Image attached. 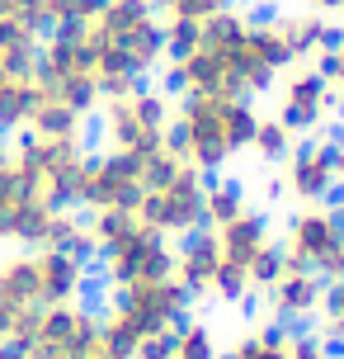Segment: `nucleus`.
<instances>
[{
    "label": "nucleus",
    "mask_w": 344,
    "mask_h": 359,
    "mask_svg": "<svg viewBox=\"0 0 344 359\" xmlns=\"http://www.w3.org/2000/svg\"><path fill=\"white\" fill-rule=\"evenodd\" d=\"M165 76L180 95L217 90V95H264L292 67L278 19H255L227 5L199 29H165Z\"/></svg>",
    "instance_id": "obj_1"
},
{
    "label": "nucleus",
    "mask_w": 344,
    "mask_h": 359,
    "mask_svg": "<svg viewBox=\"0 0 344 359\" xmlns=\"http://www.w3.org/2000/svg\"><path fill=\"white\" fill-rule=\"evenodd\" d=\"M80 38L90 48L104 100L142 86L146 76L161 72V62L170 57V48H165V19L151 0H104L90 19H80Z\"/></svg>",
    "instance_id": "obj_2"
},
{
    "label": "nucleus",
    "mask_w": 344,
    "mask_h": 359,
    "mask_svg": "<svg viewBox=\"0 0 344 359\" xmlns=\"http://www.w3.org/2000/svg\"><path fill=\"white\" fill-rule=\"evenodd\" d=\"M85 284H90V269L80 251L29 246V251L0 255V341L24 345L43 307L80 298Z\"/></svg>",
    "instance_id": "obj_3"
},
{
    "label": "nucleus",
    "mask_w": 344,
    "mask_h": 359,
    "mask_svg": "<svg viewBox=\"0 0 344 359\" xmlns=\"http://www.w3.org/2000/svg\"><path fill=\"white\" fill-rule=\"evenodd\" d=\"M259 123V109L245 95H217V90H194L180 95L175 118H170V142L184 161L203 175H222L227 165L250 151V133Z\"/></svg>",
    "instance_id": "obj_4"
},
{
    "label": "nucleus",
    "mask_w": 344,
    "mask_h": 359,
    "mask_svg": "<svg viewBox=\"0 0 344 359\" xmlns=\"http://www.w3.org/2000/svg\"><path fill=\"white\" fill-rule=\"evenodd\" d=\"M85 255H99V274L113 293L175 274V241L146 227L137 213H90L85 217Z\"/></svg>",
    "instance_id": "obj_5"
},
{
    "label": "nucleus",
    "mask_w": 344,
    "mask_h": 359,
    "mask_svg": "<svg viewBox=\"0 0 344 359\" xmlns=\"http://www.w3.org/2000/svg\"><path fill=\"white\" fill-rule=\"evenodd\" d=\"M0 246H52V251H80L85 255V217L76 208H52L34 189L15 156V142L0 161Z\"/></svg>",
    "instance_id": "obj_6"
},
{
    "label": "nucleus",
    "mask_w": 344,
    "mask_h": 359,
    "mask_svg": "<svg viewBox=\"0 0 344 359\" xmlns=\"http://www.w3.org/2000/svg\"><path fill=\"white\" fill-rule=\"evenodd\" d=\"M189 307H194V293H189L175 274L132 284V288H123V293H113L109 312H99V317H104V341L113 345L118 359H132L146 336L180 331V326L189 322Z\"/></svg>",
    "instance_id": "obj_7"
},
{
    "label": "nucleus",
    "mask_w": 344,
    "mask_h": 359,
    "mask_svg": "<svg viewBox=\"0 0 344 359\" xmlns=\"http://www.w3.org/2000/svg\"><path fill=\"white\" fill-rule=\"evenodd\" d=\"M203 198H208V175L184 161L175 142H165L151 151V180H146L142 198L132 213L146 227H156L161 236L180 241V236L203 227Z\"/></svg>",
    "instance_id": "obj_8"
},
{
    "label": "nucleus",
    "mask_w": 344,
    "mask_h": 359,
    "mask_svg": "<svg viewBox=\"0 0 344 359\" xmlns=\"http://www.w3.org/2000/svg\"><path fill=\"white\" fill-rule=\"evenodd\" d=\"M99 128H104V147L123 151V156H146L161 142H170V118H175V100L156 86H132L123 95H109L94 109Z\"/></svg>",
    "instance_id": "obj_9"
},
{
    "label": "nucleus",
    "mask_w": 344,
    "mask_h": 359,
    "mask_svg": "<svg viewBox=\"0 0 344 359\" xmlns=\"http://www.w3.org/2000/svg\"><path fill=\"white\" fill-rule=\"evenodd\" d=\"M19 350L24 359H118L113 345L104 341V317L85 298L43 307Z\"/></svg>",
    "instance_id": "obj_10"
},
{
    "label": "nucleus",
    "mask_w": 344,
    "mask_h": 359,
    "mask_svg": "<svg viewBox=\"0 0 344 359\" xmlns=\"http://www.w3.org/2000/svg\"><path fill=\"white\" fill-rule=\"evenodd\" d=\"M38 86L43 95H52L62 104H71L76 114L90 118L99 109V76H94L90 48L80 38V24H66V29H48L43 34V48H38Z\"/></svg>",
    "instance_id": "obj_11"
},
{
    "label": "nucleus",
    "mask_w": 344,
    "mask_h": 359,
    "mask_svg": "<svg viewBox=\"0 0 344 359\" xmlns=\"http://www.w3.org/2000/svg\"><path fill=\"white\" fill-rule=\"evenodd\" d=\"M146 180H151V151L146 156H123V151L104 147V151L85 156L76 208H85V217L90 213H132L146 189Z\"/></svg>",
    "instance_id": "obj_12"
},
{
    "label": "nucleus",
    "mask_w": 344,
    "mask_h": 359,
    "mask_svg": "<svg viewBox=\"0 0 344 359\" xmlns=\"http://www.w3.org/2000/svg\"><path fill=\"white\" fill-rule=\"evenodd\" d=\"M278 251L288 265H302L321 279L344 274V232H340V208L330 203H297L288 227L278 236Z\"/></svg>",
    "instance_id": "obj_13"
},
{
    "label": "nucleus",
    "mask_w": 344,
    "mask_h": 359,
    "mask_svg": "<svg viewBox=\"0 0 344 359\" xmlns=\"http://www.w3.org/2000/svg\"><path fill=\"white\" fill-rule=\"evenodd\" d=\"M213 236H217V251H222L213 298H222V303H245L250 298V269L259 265V255L269 251V246H278L269 222H264L259 208H241L222 227H213Z\"/></svg>",
    "instance_id": "obj_14"
},
{
    "label": "nucleus",
    "mask_w": 344,
    "mask_h": 359,
    "mask_svg": "<svg viewBox=\"0 0 344 359\" xmlns=\"http://www.w3.org/2000/svg\"><path fill=\"white\" fill-rule=\"evenodd\" d=\"M15 156L24 175L34 180V189L52 208H76V189H80V170H85V137H34L24 133L15 142Z\"/></svg>",
    "instance_id": "obj_15"
},
{
    "label": "nucleus",
    "mask_w": 344,
    "mask_h": 359,
    "mask_svg": "<svg viewBox=\"0 0 344 359\" xmlns=\"http://www.w3.org/2000/svg\"><path fill=\"white\" fill-rule=\"evenodd\" d=\"M38 34H0V137L29 133L43 86H38Z\"/></svg>",
    "instance_id": "obj_16"
},
{
    "label": "nucleus",
    "mask_w": 344,
    "mask_h": 359,
    "mask_svg": "<svg viewBox=\"0 0 344 359\" xmlns=\"http://www.w3.org/2000/svg\"><path fill=\"white\" fill-rule=\"evenodd\" d=\"M278 194L292 203H330L344 194V137H307L278 165Z\"/></svg>",
    "instance_id": "obj_17"
},
{
    "label": "nucleus",
    "mask_w": 344,
    "mask_h": 359,
    "mask_svg": "<svg viewBox=\"0 0 344 359\" xmlns=\"http://www.w3.org/2000/svg\"><path fill=\"white\" fill-rule=\"evenodd\" d=\"M335 90L330 81L321 76L316 62H297L288 72L278 76V118L297 133V137H311V133H321L330 123V114H335Z\"/></svg>",
    "instance_id": "obj_18"
},
{
    "label": "nucleus",
    "mask_w": 344,
    "mask_h": 359,
    "mask_svg": "<svg viewBox=\"0 0 344 359\" xmlns=\"http://www.w3.org/2000/svg\"><path fill=\"white\" fill-rule=\"evenodd\" d=\"M259 298H264V307H269V317L278 326H297V322H307L311 312H321L326 279L311 274V269H302V265H288V260H283L278 279H273Z\"/></svg>",
    "instance_id": "obj_19"
},
{
    "label": "nucleus",
    "mask_w": 344,
    "mask_h": 359,
    "mask_svg": "<svg viewBox=\"0 0 344 359\" xmlns=\"http://www.w3.org/2000/svg\"><path fill=\"white\" fill-rule=\"evenodd\" d=\"M217 265H222V251H217L213 227H199V232H189V236L175 241V279H180L194 298H213Z\"/></svg>",
    "instance_id": "obj_20"
},
{
    "label": "nucleus",
    "mask_w": 344,
    "mask_h": 359,
    "mask_svg": "<svg viewBox=\"0 0 344 359\" xmlns=\"http://www.w3.org/2000/svg\"><path fill=\"white\" fill-rule=\"evenodd\" d=\"M278 34H283V48H288L292 67L297 62H316L335 43V29H330L321 15H278Z\"/></svg>",
    "instance_id": "obj_21"
},
{
    "label": "nucleus",
    "mask_w": 344,
    "mask_h": 359,
    "mask_svg": "<svg viewBox=\"0 0 344 359\" xmlns=\"http://www.w3.org/2000/svg\"><path fill=\"white\" fill-rule=\"evenodd\" d=\"M217 359H288V326H250Z\"/></svg>",
    "instance_id": "obj_22"
},
{
    "label": "nucleus",
    "mask_w": 344,
    "mask_h": 359,
    "mask_svg": "<svg viewBox=\"0 0 344 359\" xmlns=\"http://www.w3.org/2000/svg\"><path fill=\"white\" fill-rule=\"evenodd\" d=\"M29 133H34V137H80V133H85V114H76L71 104L43 95L38 109H34V118H29Z\"/></svg>",
    "instance_id": "obj_23"
},
{
    "label": "nucleus",
    "mask_w": 344,
    "mask_h": 359,
    "mask_svg": "<svg viewBox=\"0 0 344 359\" xmlns=\"http://www.w3.org/2000/svg\"><path fill=\"white\" fill-rule=\"evenodd\" d=\"M292 147H297V133H292L278 114H259V123H255V133H250V151L255 156H259L264 165H283Z\"/></svg>",
    "instance_id": "obj_24"
},
{
    "label": "nucleus",
    "mask_w": 344,
    "mask_h": 359,
    "mask_svg": "<svg viewBox=\"0 0 344 359\" xmlns=\"http://www.w3.org/2000/svg\"><path fill=\"white\" fill-rule=\"evenodd\" d=\"M0 34H48V0H0Z\"/></svg>",
    "instance_id": "obj_25"
},
{
    "label": "nucleus",
    "mask_w": 344,
    "mask_h": 359,
    "mask_svg": "<svg viewBox=\"0 0 344 359\" xmlns=\"http://www.w3.org/2000/svg\"><path fill=\"white\" fill-rule=\"evenodd\" d=\"M245 203V189L231 180H208V198H203V227H222L227 217H236Z\"/></svg>",
    "instance_id": "obj_26"
},
{
    "label": "nucleus",
    "mask_w": 344,
    "mask_h": 359,
    "mask_svg": "<svg viewBox=\"0 0 344 359\" xmlns=\"http://www.w3.org/2000/svg\"><path fill=\"white\" fill-rule=\"evenodd\" d=\"M231 0H165L161 5V19L165 29H199V24H208L213 15H222Z\"/></svg>",
    "instance_id": "obj_27"
},
{
    "label": "nucleus",
    "mask_w": 344,
    "mask_h": 359,
    "mask_svg": "<svg viewBox=\"0 0 344 359\" xmlns=\"http://www.w3.org/2000/svg\"><path fill=\"white\" fill-rule=\"evenodd\" d=\"M217 341H213V331L208 322H184L175 331V345H170V359H217Z\"/></svg>",
    "instance_id": "obj_28"
},
{
    "label": "nucleus",
    "mask_w": 344,
    "mask_h": 359,
    "mask_svg": "<svg viewBox=\"0 0 344 359\" xmlns=\"http://www.w3.org/2000/svg\"><path fill=\"white\" fill-rule=\"evenodd\" d=\"M288 359H335L326 336L316 331H302V326H288Z\"/></svg>",
    "instance_id": "obj_29"
},
{
    "label": "nucleus",
    "mask_w": 344,
    "mask_h": 359,
    "mask_svg": "<svg viewBox=\"0 0 344 359\" xmlns=\"http://www.w3.org/2000/svg\"><path fill=\"white\" fill-rule=\"evenodd\" d=\"M104 0H48V29H66V24H80L90 19Z\"/></svg>",
    "instance_id": "obj_30"
},
{
    "label": "nucleus",
    "mask_w": 344,
    "mask_h": 359,
    "mask_svg": "<svg viewBox=\"0 0 344 359\" xmlns=\"http://www.w3.org/2000/svg\"><path fill=\"white\" fill-rule=\"evenodd\" d=\"M321 317H326V331L344 345V274L340 279H326V298H321Z\"/></svg>",
    "instance_id": "obj_31"
},
{
    "label": "nucleus",
    "mask_w": 344,
    "mask_h": 359,
    "mask_svg": "<svg viewBox=\"0 0 344 359\" xmlns=\"http://www.w3.org/2000/svg\"><path fill=\"white\" fill-rule=\"evenodd\" d=\"M316 67H321V76L330 81V90H335V100L344 104V34H335V43H330L326 53L316 57Z\"/></svg>",
    "instance_id": "obj_32"
},
{
    "label": "nucleus",
    "mask_w": 344,
    "mask_h": 359,
    "mask_svg": "<svg viewBox=\"0 0 344 359\" xmlns=\"http://www.w3.org/2000/svg\"><path fill=\"white\" fill-rule=\"evenodd\" d=\"M170 345H175V331H161V336H146L137 345V355L132 359H170Z\"/></svg>",
    "instance_id": "obj_33"
},
{
    "label": "nucleus",
    "mask_w": 344,
    "mask_h": 359,
    "mask_svg": "<svg viewBox=\"0 0 344 359\" xmlns=\"http://www.w3.org/2000/svg\"><path fill=\"white\" fill-rule=\"evenodd\" d=\"M311 15H344V0H307Z\"/></svg>",
    "instance_id": "obj_34"
},
{
    "label": "nucleus",
    "mask_w": 344,
    "mask_h": 359,
    "mask_svg": "<svg viewBox=\"0 0 344 359\" xmlns=\"http://www.w3.org/2000/svg\"><path fill=\"white\" fill-rule=\"evenodd\" d=\"M340 232H344V203H340Z\"/></svg>",
    "instance_id": "obj_35"
},
{
    "label": "nucleus",
    "mask_w": 344,
    "mask_h": 359,
    "mask_svg": "<svg viewBox=\"0 0 344 359\" xmlns=\"http://www.w3.org/2000/svg\"><path fill=\"white\" fill-rule=\"evenodd\" d=\"M151 5H156V10H161V5H165V0H151Z\"/></svg>",
    "instance_id": "obj_36"
}]
</instances>
